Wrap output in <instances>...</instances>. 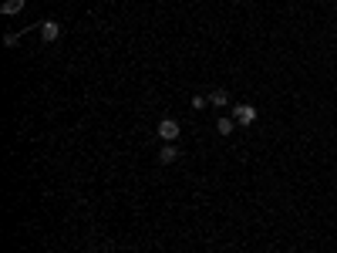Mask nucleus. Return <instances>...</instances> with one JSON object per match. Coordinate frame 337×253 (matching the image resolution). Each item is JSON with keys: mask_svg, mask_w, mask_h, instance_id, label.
<instances>
[{"mask_svg": "<svg viewBox=\"0 0 337 253\" xmlns=\"http://www.w3.org/2000/svg\"><path fill=\"white\" fill-rule=\"evenodd\" d=\"M233 118H236V125H253L257 122V105H246V101L233 105Z\"/></svg>", "mask_w": 337, "mask_h": 253, "instance_id": "nucleus-1", "label": "nucleus"}, {"mask_svg": "<svg viewBox=\"0 0 337 253\" xmlns=\"http://www.w3.org/2000/svg\"><path fill=\"white\" fill-rule=\"evenodd\" d=\"M155 132H159V138H165V142H176V138L182 135V125H179L176 118H162V122L155 125Z\"/></svg>", "mask_w": 337, "mask_h": 253, "instance_id": "nucleus-2", "label": "nucleus"}, {"mask_svg": "<svg viewBox=\"0 0 337 253\" xmlns=\"http://www.w3.org/2000/svg\"><path fill=\"white\" fill-rule=\"evenodd\" d=\"M58 37H61V24H58V20H44V24H41V41H44V44H54Z\"/></svg>", "mask_w": 337, "mask_h": 253, "instance_id": "nucleus-3", "label": "nucleus"}, {"mask_svg": "<svg viewBox=\"0 0 337 253\" xmlns=\"http://www.w3.org/2000/svg\"><path fill=\"white\" fill-rule=\"evenodd\" d=\"M179 155H182V152H179V145H176V142H165V145L159 149V162H162V166H172Z\"/></svg>", "mask_w": 337, "mask_h": 253, "instance_id": "nucleus-4", "label": "nucleus"}, {"mask_svg": "<svg viewBox=\"0 0 337 253\" xmlns=\"http://www.w3.org/2000/svg\"><path fill=\"white\" fill-rule=\"evenodd\" d=\"M229 101H233V98H229V91H226V88H216V91H209V105H212V108H226Z\"/></svg>", "mask_w": 337, "mask_h": 253, "instance_id": "nucleus-5", "label": "nucleus"}, {"mask_svg": "<svg viewBox=\"0 0 337 253\" xmlns=\"http://www.w3.org/2000/svg\"><path fill=\"white\" fill-rule=\"evenodd\" d=\"M24 3H27V0H3L0 14H3V17H14V14H20V10H24Z\"/></svg>", "mask_w": 337, "mask_h": 253, "instance_id": "nucleus-6", "label": "nucleus"}, {"mask_svg": "<svg viewBox=\"0 0 337 253\" xmlns=\"http://www.w3.org/2000/svg\"><path fill=\"white\" fill-rule=\"evenodd\" d=\"M233 128H236V118H233V115L216 122V132H219V135H233Z\"/></svg>", "mask_w": 337, "mask_h": 253, "instance_id": "nucleus-7", "label": "nucleus"}, {"mask_svg": "<svg viewBox=\"0 0 337 253\" xmlns=\"http://www.w3.org/2000/svg\"><path fill=\"white\" fill-rule=\"evenodd\" d=\"M189 105H193L196 112H202V108L209 105V98H206V95H193V101H189Z\"/></svg>", "mask_w": 337, "mask_h": 253, "instance_id": "nucleus-8", "label": "nucleus"}, {"mask_svg": "<svg viewBox=\"0 0 337 253\" xmlns=\"http://www.w3.org/2000/svg\"><path fill=\"white\" fill-rule=\"evenodd\" d=\"M334 31H337V24H334Z\"/></svg>", "mask_w": 337, "mask_h": 253, "instance_id": "nucleus-9", "label": "nucleus"}]
</instances>
